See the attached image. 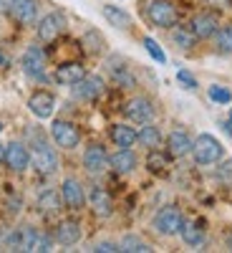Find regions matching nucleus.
Segmentation results:
<instances>
[{
  "label": "nucleus",
  "instance_id": "f257e3e1",
  "mask_svg": "<svg viewBox=\"0 0 232 253\" xmlns=\"http://www.w3.org/2000/svg\"><path fill=\"white\" fill-rule=\"evenodd\" d=\"M192 155H195V162L197 165H217L222 157H225V147L217 137L212 134H199L192 144Z\"/></svg>",
  "mask_w": 232,
  "mask_h": 253
},
{
  "label": "nucleus",
  "instance_id": "f03ea898",
  "mask_svg": "<svg viewBox=\"0 0 232 253\" xmlns=\"http://www.w3.org/2000/svg\"><path fill=\"white\" fill-rule=\"evenodd\" d=\"M146 20L157 28H174L179 20V13L169 0H149L146 3Z\"/></svg>",
  "mask_w": 232,
  "mask_h": 253
},
{
  "label": "nucleus",
  "instance_id": "7ed1b4c3",
  "mask_svg": "<svg viewBox=\"0 0 232 253\" xmlns=\"http://www.w3.org/2000/svg\"><path fill=\"white\" fill-rule=\"evenodd\" d=\"M184 218L179 213V208L174 205H164L157 210V215L152 220V228L157 230L159 236H179V228H182Z\"/></svg>",
  "mask_w": 232,
  "mask_h": 253
},
{
  "label": "nucleus",
  "instance_id": "20e7f679",
  "mask_svg": "<svg viewBox=\"0 0 232 253\" xmlns=\"http://www.w3.org/2000/svg\"><path fill=\"white\" fill-rule=\"evenodd\" d=\"M51 139L56 142V147H61V150H76L81 144V132L73 122L56 119L51 124Z\"/></svg>",
  "mask_w": 232,
  "mask_h": 253
},
{
  "label": "nucleus",
  "instance_id": "39448f33",
  "mask_svg": "<svg viewBox=\"0 0 232 253\" xmlns=\"http://www.w3.org/2000/svg\"><path fill=\"white\" fill-rule=\"evenodd\" d=\"M31 165L35 167L40 175H53L58 170V155H56V150L51 144L38 142L35 150L31 152Z\"/></svg>",
  "mask_w": 232,
  "mask_h": 253
},
{
  "label": "nucleus",
  "instance_id": "423d86ee",
  "mask_svg": "<svg viewBox=\"0 0 232 253\" xmlns=\"http://www.w3.org/2000/svg\"><path fill=\"white\" fill-rule=\"evenodd\" d=\"M124 114H126V119L134 122V124H146V122L154 119L157 109H154L152 99H146V96H134V99H129V101L124 104Z\"/></svg>",
  "mask_w": 232,
  "mask_h": 253
},
{
  "label": "nucleus",
  "instance_id": "0eeeda50",
  "mask_svg": "<svg viewBox=\"0 0 232 253\" xmlns=\"http://www.w3.org/2000/svg\"><path fill=\"white\" fill-rule=\"evenodd\" d=\"M63 31H66V18H63V13H48L35 26L38 41H43V43H53Z\"/></svg>",
  "mask_w": 232,
  "mask_h": 253
},
{
  "label": "nucleus",
  "instance_id": "6e6552de",
  "mask_svg": "<svg viewBox=\"0 0 232 253\" xmlns=\"http://www.w3.org/2000/svg\"><path fill=\"white\" fill-rule=\"evenodd\" d=\"M3 162L8 165V170H13V172H26L31 167V150L23 142H10V144H5Z\"/></svg>",
  "mask_w": 232,
  "mask_h": 253
},
{
  "label": "nucleus",
  "instance_id": "1a4fd4ad",
  "mask_svg": "<svg viewBox=\"0 0 232 253\" xmlns=\"http://www.w3.org/2000/svg\"><path fill=\"white\" fill-rule=\"evenodd\" d=\"M61 200L68 210H81L86 205V190L76 177H66L61 182Z\"/></svg>",
  "mask_w": 232,
  "mask_h": 253
},
{
  "label": "nucleus",
  "instance_id": "9d476101",
  "mask_svg": "<svg viewBox=\"0 0 232 253\" xmlns=\"http://www.w3.org/2000/svg\"><path fill=\"white\" fill-rule=\"evenodd\" d=\"M23 71L26 76L35 79V81H46V53L43 48H38V46H31L26 53H23Z\"/></svg>",
  "mask_w": 232,
  "mask_h": 253
},
{
  "label": "nucleus",
  "instance_id": "9b49d317",
  "mask_svg": "<svg viewBox=\"0 0 232 253\" xmlns=\"http://www.w3.org/2000/svg\"><path fill=\"white\" fill-rule=\"evenodd\" d=\"M83 167H86V172L91 175H101L109 170V155L103 150L101 144H89L86 150H83Z\"/></svg>",
  "mask_w": 232,
  "mask_h": 253
},
{
  "label": "nucleus",
  "instance_id": "f8f14e48",
  "mask_svg": "<svg viewBox=\"0 0 232 253\" xmlns=\"http://www.w3.org/2000/svg\"><path fill=\"white\" fill-rule=\"evenodd\" d=\"M73 94L81 101H96L103 94V79L94 76V74H86L78 84H73Z\"/></svg>",
  "mask_w": 232,
  "mask_h": 253
},
{
  "label": "nucleus",
  "instance_id": "ddd939ff",
  "mask_svg": "<svg viewBox=\"0 0 232 253\" xmlns=\"http://www.w3.org/2000/svg\"><path fill=\"white\" fill-rule=\"evenodd\" d=\"M220 23H217V15L215 13H197L192 20H189V31L195 33L197 41H207L217 33Z\"/></svg>",
  "mask_w": 232,
  "mask_h": 253
},
{
  "label": "nucleus",
  "instance_id": "4468645a",
  "mask_svg": "<svg viewBox=\"0 0 232 253\" xmlns=\"http://www.w3.org/2000/svg\"><path fill=\"white\" fill-rule=\"evenodd\" d=\"M28 109L35 119H51L56 112V96L51 91H35L28 99Z\"/></svg>",
  "mask_w": 232,
  "mask_h": 253
},
{
  "label": "nucleus",
  "instance_id": "2eb2a0df",
  "mask_svg": "<svg viewBox=\"0 0 232 253\" xmlns=\"http://www.w3.org/2000/svg\"><path fill=\"white\" fill-rule=\"evenodd\" d=\"M136 165H139V160H136V155H134L132 147H119V150L109 157V167H111L114 172H119V175L134 172Z\"/></svg>",
  "mask_w": 232,
  "mask_h": 253
},
{
  "label": "nucleus",
  "instance_id": "dca6fc26",
  "mask_svg": "<svg viewBox=\"0 0 232 253\" xmlns=\"http://www.w3.org/2000/svg\"><path fill=\"white\" fill-rule=\"evenodd\" d=\"M35 236H38V230L33 225H20V228H15L13 233L5 238V246L10 251H33Z\"/></svg>",
  "mask_w": 232,
  "mask_h": 253
},
{
  "label": "nucleus",
  "instance_id": "f3484780",
  "mask_svg": "<svg viewBox=\"0 0 232 253\" xmlns=\"http://www.w3.org/2000/svg\"><path fill=\"white\" fill-rule=\"evenodd\" d=\"M89 203H91V210L99 215V218H109L114 213V200L109 195V190H103L101 185H94L91 193H89Z\"/></svg>",
  "mask_w": 232,
  "mask_h": 253
},
{
  "label": "nucleus",
  "instance_id": "a211bd4d",
  "mask_svg": "<svg viewBox=\"0 0 232 253\" xmlns=\"http://www.w3.org/2000/svg\"><path fill=\"white\" fill-rule=\"evenodd\" d=\"M53 241L58 246H76L81 241V223L78 220H61L56 225Z\"/></svg>",
  "mask_w": 232,
  "mask_h": 253
},
{
  "label": "nucleus",
  "instance_id": "6ab92c4d",
  "mask_svg": "<svg viewBox=\"0 0 232 253\" xmlns=\"http://www.w3.org/2000/svg\"><path fill=\"white\" fill-rule=\"evenodd\" d=\"M83 76H86V69H83L78 61L61 63V66L53 71V79H56L58 84H63V86H73V84H78Z\"/></svg>",
  "mask_w": 232,
  "mask_h": 253
},
{
  "label": "nucleus",
  "instance_id": "aec40b11",
  "mask_svg": "<svg viewBox=\"0 0 232 253\" xmlns=\"http://www.w3.org/2000/svg\"><path fill=\"white\" fill-rule=\"evenodd\" d=\"M192 144H195V139L182 129H174V132H169V137H166V150H169L172 157H187L189 152H192Z\"/></svg>",
  "mask_w": 232,
  "mask_h": 253
},
{
  "label": "nucleus",
  "instance_id": "412c9836",
  "mask_svg": "<svg viewBox=\"0 0 232 253\" xmlns=\"http://www.w3.org/2000/svg\"><path fill=\"white\" fill-rule=\"evenodd\" d=\"M10 15L18 20L20 26H31V23H35V18H38V3L35 0H13Z\"/></svg>",
  "mask_w": 232,
  "mask_h": 253
},
{
  "label": "nucleus",
  "instance_id": "4be33fe9",
  "mask_svg": "<svg viewBox=\"0 0 232 253\" xmlns=\"http://www.w3.org/2000/svg\"><path fill=\"white\" fill-rule=\"evenodd\" d=\"M179 236L189 248H199L204 243V223L202 220H184L179 228Z\"/></svg>",
  "mask_w": 232,
  "mask_h": 253
},
{
  "label": "nucleus",
  "instance_id": "5701e85b",
  "mask_svg": "<svg viewBox=\"0 0 232 253\" xmlns=\"http://www.w3.org/2000/svg\"><path fill=\"white\" fill-rule=\"evenodd\" d=\"M101 13H103V18L109 20V26H114L116 31H129V28H132V15L126 13L121 5L106 3V5L101 8Z\"/></svg>",
  "mask_w": 232,
  "mask_h": 253
},
{
  "label": "nucleus",
  "instance_id": "b1692460",
  "mask_svg": "<svg viewBox=\"0 0 232 253\" xmlns=\"http://www.w3.org/2000/svg\"><path fill=\"white\" fill-rule=\"evenodd\" d=\"M136 142H141V147H146V150H159V144H162L159 126H154L152 122L141 124V129L136 132Z\"/></svg>",
  "mask_w": 232,
  "mask_h": 253
},
{
  "label": "nucleus",
  "instance_id": "393cba45",
  "mask_svg": "<svg viewBox=\"0 0 232 253\" xmlns=\"http://www.w3.org/2000/svg\"><path fill=\"white\" fill-rule=\"evenodd\" d=\"M109 137L116 147H134L136 144V129L129 126V124H114Z\"/></svg>",
  "mask_w": 232,
  "mask_h": 253
},
{
  "label": "nucleus",
  "instance_id": "a878e982",
  "mask_svg": "<svg viewBox=\"0 0 232 253\" xmlns=\"http://www.w3.org/2000/svg\"><path fill=\"white\" fill-rule=\"evenodd\" d=\"M212 38H215V51H217V53H222V56H232V23L220 26L217 33H215Z\"/></svg>",
  "mask_w": 232,
  "mask_h": 253
},
{
  "label": "nucleus",
  "instance_id": "bb28decb",
  "mask_svg": "<svg viewBox=\"0 0 232 253\" xmlns=\"http://www.w3.org/2000/svg\"><path fill=\"white\" fill-rule=\"evenodd\" d=\"M61 193H56V190H43V193L38 195V210L40 213H56V210L61 208Z\"/></svg>",
  "mask_w": 232,
  "mask_h": 253
},
{
  "label": "nucleus",
  "instance_id": "cd10ccee",
  "mask_svg": "<svg viewBox=\"0 0 232 253\" xmlns=\"http://www.w3.org/2000/svg\"><path fill=\"white\" fill-rule=\"evenodd\" d=\"M119 248H121L124 253H149V251H152V246L146 243V241H141L139 236H124V238L119 241Z\"/></svg>",
  "mask_w": 232,
  "mask_h": 253
},
{
  "label": "nucleus",
  "instance_id": "c85d7f7f",
  "mask_svg": "<svg viewBox=\"0 0 232 253\" xmlns=\"http://www.w3.org/2000/svg\"><path fill=\"white\" fill-rule=\"evenodd\" d=\"M103 46H106V41H103V36L99 33V31H86L83 33V48H86V53H101L103 51Z\"/></svg>",
  "mask_w": 232,
  "mask_h": 253
},
{
  "label": "nucleus",
  "instance_id": "c756f323",
  "mask_svg": "<svg viewBox=\"0 0 232 253\" xmlns=\"http://www.w3.org/2000/svg\"><path fill=\"white\" fill-rule=\"evenodd\" d=\"M172 38H174V43H177L179 48H184V51H189V48L195 46V41H197L195 33L189 31V28H179V26L172 28Z\"/></svg>",
  "mask_w": 232,
  "mask_h": 253
},
{
  "label": "nucleus",
  "instance_id": "7c9ffc66",
  "mask_svg": "<svg viewBox=\"0 0 232 253\" xmlns=\"http://www.w3.org/2000/svg\"><path fill=\"white\" fill-rule=\"evenodd\" d=\"M111 79L119 84V86H124V89L136 86V79L132 76V71L126 69V66H111Z\"/></svg>",
  "mask_w": 232,
  "mask_h": 253
},
{
  "label": "nucleus",
  "instance_id": "2f4dec72",
  "mask_svg": "<svg viewBox=\"0 0 232 253\" xmlns=\"http://www.w3.org/2000/svg\"><path fill=\"white\" fill-rule=\"evenodd\" d=\"M141 43H144V48H146V53H149L157 63H166V53L162 51V46L157 43V41L154 38H149V36H144L141 38Z\"/></svg>",
  "mask_w": 232,
  "mask_h": 253
},
{
  "label": "nucleus",
  "instance_id": "473e14b6",
  "mask_svg": "<svg viewBox=\"0 0 232 253\" xmlns=\"http://www.w3.org/2000/svg\"><path fill=\"white\" fill-rule=\"evenodd\" d=\"M207 96L212 99L215 104H230L232 101V91L227 86H220V84H212V86L207 89Z\"/></svg>",
  "mask_w": 232,
  "mask_h": 253
},
{
  "label": "nucleus",
  "instance_id": "72a5a7b5",
  "mask_svg": "<svg viewBox=\"0 0 232 253\" xmlns=\"http://www.w3.org/2000/svg\"><path fill=\"white\" fill-rule=\"evenodd\" d=\"M53 238L48 236V233H43V230H38V236H35V243H33V251H38V253H48V251H53Z\"/></svg>",
  "mask_w": 232,
  "mask_h": 253
},
{
  "label": "nucleus",
  "instance_id": "f704fd0d",
  "mask_svg": "<svg viewBox=\"0 0 232 253\" xmlns=\"http://www.w3.org/2000/svg\"><path fill=\"white\" fill-rule=\"evenodd\" d=\"M215 175H217V180L225 182V185L232 182V157H230V160H220V167L215 170Z\"/></svg>",
  "mask_w": 232,
  "mask_h": 253
},
{
  "label": "nucleus",
  "instance_id": "c9c22d12",
  "mask_svg": "<svg viewBox=\"0 0 232 253\" xmlns=\"http://www.w3.org/2000/svg\"><path fill=\"white\" fill-rule=\"evenodd\" d=\"M146 165H149V170H152V172H162V170H164V165H166V160H164L157 150H152V152H149V160H146Z\"/></svg>",
  "mask_w": 232,
  "mask_h": 253
},
{
  "label": "nucleus",
  "instance_id": "e433bc0d",
  "mask_svg": "<svg viewBox=\"0 0 232 253\" xmlns=\"http://www.w3.org/2000/svg\"><path fill=\"white\" fill-rule=\"evenodd\" d=\"M177 79H179V84H184V89H189V91H195V89L199 86V84H197V79H195L192 74H189V71H184V69L177 74Z\"/></svg>",
  "mask_w": 232,
  "mask_h": 253
},
{
  "label": "nucleus",
  "instance_id": "4c0bfd02",
  "mask_svg": "<svg viewBox=\"0 0 232 253\" xmlns=\"http://www.w3.org/2000/svg\"><path fill=\"white\" fill-rule=\"evenodd\" d=\"M91 251H94V253H119L121 248H119V243H114V241H101V243H96Z\"/></svg>",
  "mask_w": 232,
  "mask_h": 253
},
{
  "label": "nucleus",
  "instance_id": "58836bf2",
  "mask_svg": "<svg viewBox=\"0 0 232 253\" xmlns=\"http://www.w3.org/2000/svg\"><path fill=\"white\" fill-rule=\"evenodd\" d=\"M222 129H225V132H227V134L232 137V112H230V117H227V119L222 122Z\"/></svg>",
  "mask_w": 232,
  "mask_h": 253
},
{
  "label": "nucleus",
  "instance_id": "ea45409f",
  "mask_svg": "<svg viewBox=\"0 0 232 253\" xmlns=\"http://www.w3.org/2000/svg\"><path fill=\"white\" fill-rule=\"evenodd\" d=\"M10 5L13 0H0V13H10Z\"/></svg>",
  "mask_w": 232,
  "mask_h": 253
},
{
  "label": "nucleus",
  "instance_id": "a19ab883",
  "mask_svg": "<svg viewBox=\"0 0 232 253\" xmlns=\"http://www.w3.org/2000/svg\"><path fill=\"white\" fill-rule=\"evenodd\" d=\"M209 5H230V0H207Z\"/></svg>",
  "mask_w": 232,
  "mask_h": 253
},
{
  "label": "nucleus",
  "instance_id": "79ce46f5",
  "mask_svg": "<svg viewBox=\"0 0 232 253\" xmlns=\"http://www.w3.org/2000/svg\"><path fill=\"white\" fill-rule=\"evenodd\" d=\"M3 157H5V144H0V162H3Z\"/></svg>",
  "mask_w": 232,
  "mask_h": 253
},
{
  "label": "nucleus",
  "instance_id": "37998d69",
  "mask_svg": "<svg viewBox=\"0 0 232 253\" xmlns=\"http://www.w3.org/2000/svg\"><path fill=\"white\" fill-rule=\"evenodd\" d=\"M227 248H230V251H232V233H230V236H227Z\"/></svg>",
  "mask_w": 232,
  "mask_h": 253
},
{
  "label": "nucleus",
  "instance_id": "c03bdc74",
  "mask_svg": "<svg viewBox=\"0 0 232 253\" xmlns=\"http://www.w3.org/2000/svg\"><path fill=\"white\" fill-rule=\"evenodd\" d=\"M3 63H5V56H3V53H0V66H3Z\"/></svg>",
  "mask_w": 232,
  "mask_h": 253
},
{
  "label": "nucleus",
  "instance_id": "a18cd8bd",
  "mask_svg": "<svg viewBox=\"0 0 232 253\" xmlns=\"http://www.w3.org/2000/svg\"><path fill=\"white\" fill-rule=\"evenodd\" d=\"M0 132H3V124H0Z\"/></svg>",
  "mask_w": 232,
  "mask_h": 253
}]
</instances>
